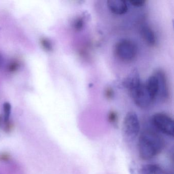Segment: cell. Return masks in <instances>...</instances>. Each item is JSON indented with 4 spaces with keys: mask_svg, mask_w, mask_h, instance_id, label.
<instances>
[{
    "mask_svg": "<svg viewBox=\"0 0 174 174\" xmlns=\"http://www.w3.org/2000/svg\"><path fill=\"white\" fill-rule=\"evenodd\" d=\"M2 116H0V123L1 122V121H2Z\"/></svg>",
    "mask_w": 174,
    "mask_h": 174,
    "instance_id": "cell-22",
    "label": "cell"
},
{
    "mask_svg": "<svg viewBox=\"0 0 174 174\" xmlns=\"http://www.w3.org/2000/svg\"><path fill=\"white\" fill-rule=\"evenodd\" d=\"M142 83L138 70L134 69L124 80L123 84L129 93L139 86Z\"/></svg>",
    "mask_w": 174,
    "mask_h": 174,
    "instance_id": "cell-7",
    "label": "cell"
},
{
    "mask_svg": "<svg viewBox=\"0 0 174 174\" xmlns=\"http://www.w3.org/2000/svg\"><path fill=\"white\" fill-rule=\"evenodd\" d=\"M19 64L16 61H13L11 62L7 65V70L9 72H14L18 70L19 68Z\"/></svg>",
    "mask_w": 174,
    "mask_h": 174,
    "instance_id": "cell-16",
    "label": "cell"
},
{
    "mask_svg": "<svg viewBox=\"0 0 174 174\" xmlns=\"http://www.w3.org/2000/svg\"><path fill=\"white\" fill-rule=\"evenodd\" d=\"M161 168L155 164H147L143 165L139 169L138 174H155Z\"/></svg>",
    "mask_w": 174,
    "mask_h": 174,
    "instance_id": "cell-11",
    "label": "cell"
},
{
    "mask_svg": "<svg viewBox=\"0 0 174 174\" xmlns=\"http://www.w3.org/2000/svg\"><path fill=\"white\" fill-rule=\"evenodd\" d=\"M114 53L121 61L130 62L134 60L137 54V47L135 44L129 39H120L114 47Z\"/></svg>",
    "mask_w": 174,
    "mask_h": 174,
    "instance_id": "cell-2",
    "label": "cell"
},
{
    "mask_svg": "<svg viewBox=\"0 0 174 174\" xmlns=\"http://www.w3.org/2000/svg\"><path fill=\"white\" fill-rule=\"evenodd\" d=\"M146 88L153 101L156 98L159 93L158 78L155 74L150 76L145 84Z\"/></svg>",
    "mask_w": 174,
    "mask_h": 174,
    "instance_id": "cell-9",
    "label": "cell"
},
{
    "mask_svg": "<svg viewBox=\"0 0 174 174\" xmlns=\"http://www.w3.org/2000/svg\"><path fill=\"white\" fill-rule=\"evenodd\" d=\"M123 132L127 139L132 141L139 135L141 131V124L139 118L135 112L127 113L124 118Z\"/></svg>",
    "mask_w": 174,
    "mask_h": 174,
    "instance_id": "cell-3",
    "label": "cell"
},
{
    "mask_svg": "<svg viewBox=\"0 0 174 174\" xmlns=\"http://www.w3.org/2000/svg\"><path fill=\"white\" fill-rule=\"evenodd\" d=\"M130 3L135 7H141L144 5L146 1L143 0H132L130 1Z\"/></svg>",
    "mask_w": 174,
    "mask_h": 174,
    "instance_id": "cell-18",
    "label": "cell"
},
{
    "mask_svg": "<svg viewBox=\"0 0 174 174\" xmlns=\"http://www.w3.org/2000/svg\"><path fill=\"white\" fill-rule=\"evenodd\" d=\"M141 33L144 41L150 46L155 45L156 42V37L153 29L148 26H144L141 29Z\"/></svg>",
    "mask_w": 174,
    "mask_h": 174,
    "instance_id": "cell-10",
    "label": "cell"
},
{
    "mask_svg": "<svg viewBox=\"0 0 174 174\" xmlns=\"http://www.w3.org/2000/svg\"><path fill=\"white\" fill-rule=\"evenodd\" d=\"M155 74L158 78L159 83L158 95H159L161 100H166L169 97V90L165 73L162 70H158L155 72Z\"/></svg>",
    "mask_w": 174,
    "mask_h": 174,
    "instance_id": "cell-6",
    "label": "cell"
},
{
    "mask_svg": "<svg viewBox=\"0 0 174 174\" xmlns=\"http://www.w3.org/2000/svg\"><path fill=\"white\" fill-rule=\"evenodd\" d=\"M108 121L113 125H116L118 121V113L115 111H110L107 116Z\"/></svg>",
    "mask_w": 174,
    "mask_h": 174,
    "instance_id": "cell-14",
    "label": "cell"
},
{
    "mask_svg": "<svg viewBox=\"0 0 174 174\" xmlns=\"http://www.w3.org/2000/svg\"><path fill=\"white\" fill-rule=\"evenodd\" d=\"M10 156L9 154L6 153H1L0 154V160L1 161H7L9 159Z\"/></svg>",
    "mask_w": 174,
    "mask_h": 174,
    "instance_id": "cell-20",
    "label": "cell"
},
{
    "mask_svg": "<svg viewBox=\"0 0 174 174\" xmlns=\"http://www.w3.org/2000/svg\"><path fill=\"white\" fill-rule=\"evenodd\" d=\"M151 121L153 126L162 133L174 136V121L168 114L162 113H155L152 116Z\"/></svg>",
    "mask_w": 174,
    "mask_h": 174,
    "instance_id": "cell-4",
    "label": "cell"
},
{
    "mask_svg": "<svg viewBox=\"0 0 174 174\" xmlns=\"http://www.w3.org/2000/svg\"><path fill=\"white\" fill-rule=\"evenodd\" d=\"M165 146L164 139L151 130L142 131L138 138V153L142 160H150L159 155Z\"/></svg>",
    "mask_w": 174,
    "mask_h": 174,
    "instance_id": "cell-1",
    "label": "cell"
},
{
    "mask_svg": "<svg viewBox=\"0 0 174 174\" xmlns=\"http://www.w3.org/2000/svg\"><path fill=\"white\" fill-rule=\"evenodd\" d=\"M84 19L82 17L77 18L73 23V27L76 31H80L84 26Z\"/></svg>",
    "mask_w": 174,
    "mask_h": 174,
    "instance_id": "cell-15",
    "label": "cell"
},
{
    "mask_svg": "<svg viewBox=\"0 0 174 174\" xmlns=\"http://www.w3.org/2000/svg\"><path fill=\"white\" fill-rule=\"evenodd\" d=\"M107 5L109 10L117 15L125 14L128 10L127 2L123 0H108Z\"/></svg>",
    "mask_w": 174,
    "mask_h": 174,
    "instance_id": "cell-8",
    "label": "cell"
},
{
    "mask_svg": "<svg viewBox=\"0 0 174 174\" xmlns=\"http://www.w3.org/2000/svg\"><path fill=\"white\" fill-rule=\"evenodd\" d=\"M5 123V126L4 127V131L6 132H9L13 129V125L10 121H8Z\"/></svg>",
    "mask_w": 174,
    "mask_h": 174,
    "instance_id": "cell-19",
    "label": "cell"
},
{
    "mask_svg": "<svg viewBox=\"0 0 174 174\" xmlns=\"http://www.w3.org/2000/svg\"><path fill=\"white\" fill-rule=\"evenodd\" d=\"M104 94L106 98L108 99H111L113 98V96H114V91L112 88L108 87L106 88L105 91H104Z\"/></svg>",
    "mask_w": 174,
    "mask_h": 174,
    "instance_id": "cell-17",
    "label": "cell"
},
{
    "mask_svg": "<svg viewBox=\"0 0 174 174\" xmlns=\"http://www.w3.org/2000/svg\"><path fill=\"white\" fill-rule=\"evenodd\" d=\"M11 106L8 102H5L3 104V110L4 113V122L6 123L9 121V116L10 115Z\"/></svg>",
    "mask_w": 174,
    "mask_h": 174,
    "instance_id": "cell-12",
    "label": "cell"
},
{
    "mask_svg": "<svg viewBox=\"0 0 174 174\" xmlns=\"http://www.w3.org/2000/svg\"><path fill=\"white\" fill-rule=\"evenodd\" d=\"M4 62V57L2 54L0 53V67H2Z\"/></svg>",
    "mask_w": 174,
    "mask_h": 174,
    "instance_id": "cell-21",
    "label": "cell"
},
{
    "mask_svg": "<svg viewBox=\"0 0 174 174\" xmlns=\"http://www.w3.org/2000/svg\"><path fill=\"white\" fill-rule=\"evenodd\" d=\"M41 45L42 47L47 51H51L53 50V44L47 38H41Z\"/></svg>",
    "mask_w": 174,
    "mask_h": 174,
    "instance_id": "cell-13",
    "label": "cell"
},
{
    "mask_svg": "<svg viewBox=\"0 0 174 174\" xmlns=\"http://www.w3.org/2000/svg\"><path fill=\"white\" fill-rule=\"evenodd\" d=\"M129 93L135 104L142 109L149 107L154 102L150 96L145 84L143 83L129 92Z\"/></svg>",
    "mask_w": 174,
    "mask_h": 174,
    "instance_id": "cell-5",
    "label": "cell"
}]
</instances>
